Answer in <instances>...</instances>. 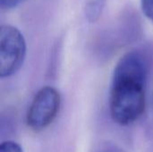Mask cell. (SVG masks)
Returning a JSON list of instances; mask_svg holds the SVG:
<instances>
[{
    "label": "cell",
    "instance_id": "cell-1",
    "mask_svg": "<svg viewBox=\"0 0 153 152\" xmlns=\"http://www.w3.org/2000/svg\"><path fill=\"white\" fill-rule=\"evenodd\" d=\"M149 68V56L141 49L126 53L116 65L109 95L110 115L116 123L131 125L144 113Z\"/></svg>",
    "mask_w": 153,
    "mask_h": 152
},
{
    "label": "cell",
    "instance_id": "cell-5",
    "mask_svg": "<svg viewBox=\"0 0 153 152\" xmlns=\"http://www.w3.org/2000/svg\"><path fill=\"white\" fill-rule=\"evenodd\" d=\"M0 152H23V150L17 142L7 141L1 143Z\"/></svg>",
    "mask_w": 153,
    "mask_h": 152
},
{
    "label": "cell",
    "instance_id": "cell-6",
    "mask_svg": "<svg viewBox=\"0 0 153 152\" xmlns=\"http://www.w3.org/2000/svg\"><path fill=\"white\" fill-rule=\"evenodd\" d=\"M141 5L144 15L153 22V0H141Z\"/></svg>",
    "mask_w": 153,
    "mask_h": 152
},
{
    "label": "cell",
    "instance_id": "cell-4",
    "mask_svg": "<svg viewBox=\"0 0 153 152\" xmlns=\"http://www.w3.org/2000/svg\"><path fill=\"white\" fill-rule=\"evenodd\" d=\"M106 0H85V15L90 22H97L103 11Z\"/></svg>",
    "mask_w": 153,
    "mask_h": 152
},
{
    "label": "cell",
    "instance_id": "cell-2",
    "mask_svg": "<svg viewBox=\"0 0 153 152\" xmlns=\"http://www.w3.org/2000/svg\"><path fill=\"white\" fill-rule=\"evenodd\" d=\"M26 56V41L22 32L12 25L0 29V76L13 75L22 65Z\"/></svg>",
    "mask_w": 153,
    "mask_h": 152
},
{
    "label": "cell",
    "instance_id": "cell-8",
    "mask_svg": "<svg viewBox=\"0 0 153 152\" xmlns=\"http://www.w3.org/2000/svg\"><path fill=\"white\" fill-rule=\"evenodd\" d=\"M103 152H122L121 151H119V150H117V149H108V150H107V151H105Z\"/></svg>",
    "mask_w": 153,
    "mask_h": 152
},
{
    "label": "cell",
    "instance_id": "cell-7",
    "mask_svg": "<svg viewBox=\"0 0 153 152\" xmlns=\"http://www.w3.org/2000/svg\"><path fill=\"white\" fill-rule=\"evenodd\" d=\"M24 0H0V6L2 10H10L15 8Z\"/></svg>",
    "mask_w": 153,
    "mask_h": 152
},
{
    "label": "cell",
    "instance_id": "cell-3",
    "mask_svg": "<svg viewBox=\"0 0 153 152\" xmlns=\"http://www.w3.org/2000/svg\"><path fill=\"white\" fill-rule=\"evenodd\" d=\"M61 105L57 90L50 86L41 88L34 96L28 109L26 122L30 129L40 132L48 127L56 117Z\"/></svg>",
    "mask_w": 153,
    "mask_h": 152
}]
</instances>
